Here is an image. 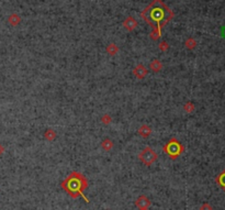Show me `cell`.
I'll return each instance as SVG.
<instances>
[{"instance_id":"5","label":"cell","mask_w":225,"mask_h":210,"mask_svg":"<svg viewBox=\"0 0 225 210\" xmlns=\"http://www.w3.org/2000/svg\"><path fill=\"white\" fill-rule=\"evenodd\" d=\"M143 210H147V209H146V208H143Z\"/></svg>"},{"instance_id":"2","label":"cell","mask_w":225,"mask_h":210,"mask_svg":"<svg viewBox=\"0 0 225 210\" xmlns=\"http://www.w3.org/2000/svg\"><path fill=\"white\" fill-rule=\"evenodd\" d=\"M149 205V201L148 199H146L145 197H141L137 200V206H140L141 208H147V206Z\"/></svg>"},{"instance_id":"4","label":"cell","mask_w":225,"mask_h":210,"mask_svg":"<svg viewBox=\"0 0 225 210\" xmlns=\"http://www.w3.org/2000/svg\"><path fill=\"white\" fill-rule=\"evenodd\" d=\"M220 179H221V185H222V186H225V174L221 175Z\"/></svg>"},{"instance_id":"3","label":"cell","mask_w":225,"mask_h":210,"mask_svg":"<svg viewBox=\"0 0 225 210\" xmlns=\"http://www.w3.org/2000/svg\"><path fill=\"white\" fill-rule=\"evenodd\" d=\"M201 210H212V208H211V206H209L208 204H204V205L201 207Z\"/></svg>"},{"instance_id":"1","label":"cell","mask_w":225,"mask_h":210,"mask_svg":"<svg viewBox=\"0 0 225 210\" xmlns=\"http://www.w3.org/2000/svg\"><path fill=\"white\" fill-rule=\"evenodd\" d=\"M164 18V9H160V8H154L150 12V19L155 21H160Z\"/></svg>"}]
</instances>
